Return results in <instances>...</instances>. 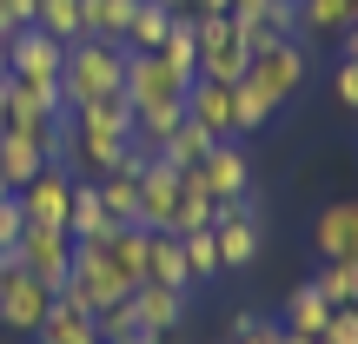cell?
<instances>
[{
  "instance_id": "27",
  "label": "cell",
  "mask_w": 358,
  "mask_h": 344,
  "mask_svg": "<svg viewBox=\"0 0 358 344\" xmlns=\"http://www.w3.org/2000/svg\"><path fill=\"white\" fill-rule=\"evenodd\" d=\"M272 113H279V106H272L252 80H239V87H232V133H239V140H245V133H259Z\"/></svg>"
},
{
  "instance_id": "2",
  "label": "cell",
  "mask_w": 358,
  "mask_h": 344,
  "mask_svg": "<svg viewBox=\"0 0 358 344\" xmlns=\"http://www.w3.org/2000/svg\"><path fill=\"white\" fill-rule=\"evenodd\" d=\"M213 245H219V265L226 271H245L259 258V245H266L259 192H245V199H232V205H213Z\"/></svg>"
},
{
  "instance_id": "8",
  "label": "cell",
  "mask_w": 358,
  "mask_h": 344,
  "mask_svg": "<svg viewBox=\"0 0 358 344\" xmlns=\"http://www.w3.org/2000/svg\"><path fill=\"white\" fill-rule=\"evenodd\" d=\"M60 66H66V40H53L47 27L7 33V73H20V80H60Z\"/></svg>"
},
{
  "instance_id": "24",
  "label": "cell",
  "mask_w": 358,
  "mask_h": 344,
  "mask_svg": "<svg viewBox=\"0 0 358 344\" xmlns=\"http://www.w3.org/2000/svg\"><path fill=\"white\" fill-rule=\"evenodd\" d=\"M312 285H319V298H325L332 311H338V305H358V258H325Z\"/></svg>"
},
{
  "instance_id": "16",
  "label": "cell",
  "mask_w": 358,
  "mask_h": 344,
  "mask_svg": "<svg viewBox=\"0 0 358 344\" xmlns=\"http://www.w3.org/2000/svg\"><path fill=\"white\" fill-rule=\"evenodd\" d=\"M186 119H199L213 140H239L232 133V87H219V80H192L186 87Z\"/></svg>"
},
{
  "instance_id": "15",
  "label": "cell",
  "mask_w": 358,
  "mask_h": 344,
  "mask_svg": "<svg viewBox=\"0 0 358 344\" xmlns=\"http://www.w3.org/2000/svg\"><path fill=\"white\" fill-rule=\"evenodd\" d=\"M312 245H319V258H358V199L325 205L312 225Z\"/></svg>"
},
{
  "instance_id": "25",
  "label": "cell",
  "mask_w": 358,
  "mask_h": 344,
  "mask_svg": "<svg viewBox=\"0 0 358 344\" xmlns=\"http://www.w3.org/2000/svg\"><path fill=\"white\" fill-rule=\"evenodd\" d=\"M325 318H332V305L319 298V285H299V292L285 298V331H306V338H319V331H325Z\"/></svg>"
},
{
  "instance_id": "22",
  "label": "cell",
  "mask_w": 358,
  "mask_h": 344,
  "mask_svg": "<svg viewBox=\"0 0 358 344\" xmlns=\"http://www.w3.org/2000/svg\"><path fill=\"white\" fill-rule=\"evenodd\" d=\"M93 186H100V205L113 225H140V179L133 172H100Z\"/></svg>"
},
{
  "instance_id": "14",
  "label": "cell",
  "mask_w": 358,
  "mask_h": 344,
  "mask_svg": "<svg viewBox=\"0 0 358 344\" xmlns=\"http://www.w3.org/2000/svg\"><path fill=\"white\" fill-rule=\"evenodd\" d=\"M40 166H47V153H40V126H20V119L0 126V172H7V186L20 192Z\"/></svg>"
},
{
  "instance_id": "1",
  "label": "cell",
  "mask_w": 358,
  "mask_h": 344,
  "mask_svg": "<svg viewBox=\"0 0 358 344\" xmlns=\"http://www.w3.org/2000/svg\"><path fill=\"white\" fill-rule=\"evenodd\" d=\"M60 93H66V113L87 100H113L127 93V47L113 40H66V66H60Z\"/></svg>"
},
{
  "instance_id": "11",
  "label": "cell",
  "mask_w": 358,
  "mask_h": 344,
  "mask_svg": "<svg viewBox=\"0 0 358 344\" xmlns=\"http://www.w3.org/2000/svg\"><path fill=\"white\" fill-rule=\"evenodd\" d=\"M127 305H133V324H140V331H153V338L179 331V318H186V292H173V285H153V278L133 285Z\"/></svg>"
},
{
  "instance_id": "42",
  "label": "cell",
  "mask_w": 358,
  "mask_h": 344,
  "mask_svg": "<svg viewBox=\"0 0 358 344\" xmlns=\"http://www.w3.org/2000/svg\"><path fill=\"white\" fill-rule=\"evenodd\" d=\"M93 344H100V338H93Z\"/></svg>"
},
{
  "instance_id": "29",
  "label": "cell",
  "mask_w": 358,
  "mask_h": 344,
  "mask_svg": "<svg viewBox=\"0 0 358 344\" xmlns=\"http://www.w3.org/2000/svg\"><path fill=\"white\" fill-rule=\"evenodd\" d=\"M173 239H179V232H173ZM179 252H186L192 285H206V278H219V271H226V265H219V245H213V225H206V232H186V239H179Z\"/></svg>"
},
{
  "instance_id": "3",
  "label": "cell",
  "mask_w": 358,
  "mask_h": 344,
  "mask_svg": "<svg viewBox=\"0 0 358 344\" xmlns=\"http://www.w3.org/2000/svg\"><path fill=\"white\" fill-rule=\"evenodd\" d=\"M192 27H199V80L239 87L245 66H252V53H245L239 33H232V13H192Z\"/></svg>"
},
{
  "instance_id": "23",
  "label": "cell",
  "mask_w": 358,
  "mask_h": 344,
  "mask_svg": "<svg viewBox=\"0 0 358 344\" xmlns=\"http://www.w3.org/2000/svg\"><path fill=\"white\" fill-rule=\"evenodd\" d=\"M66 232H73V239H106V232H113V218H106V205H100V186H80V179H73Z\"/></svg>"
},
{
  "instance_id": "28",
  "label": "cell",
  "mask_w": 358,
  "mask_h": 344,
  "mask_svg": "<svg viewBox=\"0 0 358 344\" xmlns=\"http://www.w3.org/2000/svg\"><path fill=\"white\" fill-rule=\"evenodd\" d=\"M34 27H47L53 40H80V33H87V13H80V0H40Z\"/></svg>"
},
{
  "instance_id": "20",
  "label": "cell",
  "mask_w": 358,
  "mask_h": 344,
  "mask_svg": "<svg viewBox=\"0 0 358 344\" xmlns=\"http://www.w3.org/2000/svg\"><path fill=\"white\" fill-rule=\"evenodd\" d=\"M146 278H153V285H173V292H192L186 252H179V239H173V232H153V252H146Z\"/></svg>"
},
{
  "instance_id": "7",
  "label": "cell",
  "mask_w": 358,
  "mask_h": 344,
  "mask_svg": "<svg viewBox=\"0 0 358 344\" xmlns=\"http://www.w3.org/2000/svg\"><path fill=\"white\" fill-rule=\"evenodd\" d=\"M13 199H20V218H27V225H66V205H73V172H66V166H40L20 192H13Z\"/></svg>"
},
{
  "instance_id": "10",
  "label": "cell",
  "mask_w": 358,
  "mask_h": 344,
  "mask_svg": "<svg viewBox=\"0 0 358 344\" xmlns=\"http://www.w3.org/2000/svg\"><path fill=\"white\" fill-rule=\"evenodd\" d=\"M0 87H7V126H13V119H20V126H40V119H60L66 113L60 80H20V73H7Z\"/></svg>"
},
{
  "instance_id": "35",
  "label": "cell",
  "mask_w": 358,
  "mask_h": 344,
  "mask_svg": "<svg viewBox=\"0 0 358 344\" xmlns=\"http://www.w3.org/2000/svg\"><path fill=\"white\" fill-rule=\"evenodd\" d=\"M338 60L358 66V27H345V33H338Z\"/></svg>"
},
{
  "instance_id": "39",
  "label": "cell",
  "mask_w": 358,
  "mask_h": 344,
  "mask_svg": "<svg viewBox=\"0 0 358 344\" xmlns=\"http://www.w3.org/2000/svg\"><path fill=\"white\" fill-rule=\"evenodd\" d=\"M0 80H7V33H0Z\"/></svg>"
},
{
  "instance_id": "12",
  "label": "cell",
  "mask_w": 358,
  "mask_h": 344,
  "mask_svg": "<svg viewBox=\"0 0 358 344\" xmlns=\"http://www.w3.org/2000/svg\"><path fill=\"white\" fill-rule=\"evenodd\" d=\"M173 205H179V172L166 159H146L140 172V225L146 232H166L173 225Z\"/></svg>"
},
{
  "instance_id": "37",
  "label": "cell",
  "mask_w": 358,
  "mask_h": 344,
  "mask_svg": "<svg viewBox=\"0 0 358 344\" xmlns=\"http://www.w3.org/2000/svg\"><path fill=\"white\" fill-rule=\"evenodd\" d=\"M259 7H272V0H232V13H259Z\"/></svg>"
},
{
  "instance_id": "19",
  "label": "cell",
  "mask_w": 358,
  "mask_h": 344,
  "mask_svg": "<svg viewBox=\"0 0 358 344\" xmlns=\"http://www.w3.org/2000/svg\"><path fill=\"white\" fill-rule=\"evenodd\" d=\"M159 60H166L179 80H199V27H192V13H173L166 40H159Z\"/></svg>"
},
{
  "instance_id": "5",
  "label": "cell",
  "mask_w": 358,
  "mask_h": 344,
  "mask_svg": "<svg viewBox=\"0 0 358 344\" xmlns=\"http://www.w3.org/2000/svg\"><path fill=\"white\" fill-rule=\"evenodd\" d=\"M20 265L34 271L47 292H60L73 278V232L66 225H27L20 232Z\"/></svg>"
},
{
  "instance_id": "40",
  "label": "cell",
  "mask_w": 358,
  "mask_h": 344,
  "mask_svg": "<svg viewBox=\"0 0 358 344\" xmlns=\"http://www.w3.org/2000/svg\"><path fill=\"white\" fill-rule=\"evenodd\" d=\"M0 126H7V87H0Z\"/></svg>"
},
{
  "instance_id": "13",
  "label": "cell",
  "mask_w": 358,
  "mask_h": 344,
  "mask_svg": "<svg viewBox=\"0 0 358 344\" xmlns=\"http://www.w3.org/2000/svg\"><path fill=\"white\" fill-rule=\"evenodd\" d=\"M146 252H153V232L146 225H113L106 232V265H113V278L127 285H146Z\"/></svg>"
},
{
  "instance_id": "4",
  "label": "cell",
  "mask_w": 358,
  "mask_h": 344,
  "mask_svg": "<svg viewBox=\"0 0 358 344\" xmlns=\"http://www.w3.org/2000/svg\"><path fill=\"white\" fill-rule=\"evenodd\" d=\"M306 73H312V60H306V47L299 40H279V47H259L252 53V66H245V80H252L259 93H266L272 106H285L299 87H306Z\"/></svg>"
},
{
  "instance_id": "21",
  "label": "cell",
  "mask_w": 358,
  "mask_h": 344,
  "mask_svg": "<svg viewBox=\"0 0 358 344\" xmlns=\"http://www.w3.org/2000/svg\"><path fill=\"white\" fill-rule=\"evenodd\" d=\"M352 27V0H299V40H338Z\"/></svg>"
},
{
  "instance_id": "34",
  "label": "cell",
  "mask_w": 358,
  "mask_h": 344,
  "mask_svg": "<svg viewBox=\"0 0 358 344\" xmlns=\"http://www.w3.org/2000/svg\"><path fill=\"white\" fill-rule=\"evenodd\" d=\"M332 93H338V106H352V113H358V66H352V60H338V73H332Z\"/></svg>"
},
{
  "instance_id": "6",
  "label": "cell",
  "mask_w": 358,
  "mask_h": 344,
  "mask_svg": "<svg viewBox=\"0 0 358 344\" xmlns=\"http://www.w3.org/2000/svg\"><path fill=\"white\" fill-rule=\"evenodd\" d=\"M47 305H53V292L27 265H7V271H0V324H7V331H40Z\"/></svg>"
},
{
  "instance_id": "38",
  "label": "cell",
  "mask_w": 358,
  "mask_h": 344,
  "mask_svg": "<svg viewBox=\"0 0 358 344\" xmlns=\"http://www.w3.org/2000/svg\"><path fill=\"white\" fill-rule=\"evenodd\" d=\"M285 344H319V338H306V331H285Z\"/></svg>"
},
{
  "instance_id": "32",
  "label": "cell",
  "mask_w": 358,
  "mask_h": 344,
  "mask_svg": "<svg viewBox=\"0 0 358 344\" xmlns=\"http://www.w3.org/2000/svg\"><path fill=\"white\" fill-rule=\"evenodd\" d=\"M34 7H40V0H0V33H20V27H34Z\"/></svg>"
},
{
  "instance_id": "33",
  "label": "cell",
  "mask_w": 358,
  "mask_h": 344,
  "mask_svg": "<svg viewBox=\"0 0 358 344\" xmlns=\"http://www.w3.org/2000/svg\"><path fill=\"white\" fill-rule=\"evenodd\" d=\"M20 232H27V218H20V199H0V245H20Z\"/></svg>"
},
{
  "instance_id": "30",
  "label": "cell",
  "mask_w": 358,
  "mask_h": 344,
  "mask_svg": "<svg viewBox=\"0 0 358 344\" xmlns=\"http://www.w3.org/2000/svg\"><path fill=\"white\" fill-rule=\"evenodd\" d=\"M319 344H358V305H338L332 318H325Z\"/></svg>"
},
{
  "instance_id": "18",
  "label": "cell",
  "mask_w": 358,
  "mask_h": 344,
  "mask_svg": "<svg viewBox=\"0 0 358 344\" xmlns=\"http://www.w3.org/2000/svg\"><path fill=\"white\" fill-rule=\"evenodd\" d=\"M80 13H87V40L127 47V27H133V13H140V0H80Z\"/></svg>"
},
{
  "instance_id": "36",
  "label": "cell",
  "mask_w": 358,
  "mask_h": 344,
  "mask_svg": "<svg viewBox=\"0 0 358 344\" xmlns=\"http://www.w3.org/2000/svg\"><path fill=\"white\" fill-rule=\"evenodd\" d=\"M186 13H232V0H186Z\"/></svg>"
},
{
  "instance_id": "17",
  "label": "cell",
  "mask_w": 358,
  "mask_h": 344,
  "mask_svg": "<svg viewBox=\"0 0 358 344\" xmlns=\"http://www.w3.org/2000/svg\"><path fill=\"white\" fill-rule=\"evenodd\" d=\"M213 146H219V140H213V133L199 126V119H186V113H179V119H173V133H166V140L153 146V159H166L173 172H192V166H199L206 153H213Z\"/></svg>"
},
{
  "instance_id": "31",
  "label": "cell",
  "mask_w": 358,
  "mask_h": 344,
  "mask_svg": "<svg viewBox=\"0 0 358 344\" xmlns=\"http://www.w3.org/2000/svg\"><path fill=\"white\" fill-rule=\"evenodd\" d=\"M259 20H266L279 40H299V0H272V7H259Z\"/></svg>"
},
{
  "instance_id": "41",
  "label": "cell",
  "mask_w": 358,
  "mask_h": 344,
  "mask_svg": "<svg viewBox=\"0 0 358 344\" xmlns=\"http://www.w3.org/2000/svg\"><path fill=\"white\" fill-rule=\"evenodd\" d=\"M7 192H13V186H7V172H0V199H7Z\"/></svg>"
},
{
  "instance_id": "9",
  "label": "cell",
  "mask_w": 358,
  "mask_h": 344,
  "mask_svg": "<svg viewBox=\"0 0 358 344\" xmlns=\"http://www.w3.org/2000/svg\"><path fill=\"white\" fill-rule=\"evenodd\" d=\"M199 179H206V192H213L219 205L245 199V192H252V159H245V140H219L213 153L199 159Z\"/></svg>"
},
{
  "instance_id": "26",
  "label": "cell",
  "mask_w": 358,
  "mask_h": 344,
  "mask_svg": "<svg viewBox=\"0 0 358 344\" xmlns=\"http://www.w3.org/2000/svg\"><path fill=\"white\" fill-rule=\"evenodd\" d=\"M166 27H173V7H153V0H140V13H133V27H127V53H159Z\"/></svg>"
}]
</instances>
